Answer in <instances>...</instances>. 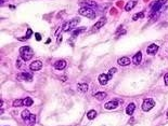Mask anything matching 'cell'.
I'll return each instance as SVG.
<instances>
[{"label": "cell", "instance_id": "836d02e7", "mask_svg": "<svg viewBox=\"0 0 168 126\" xmlns=\"http://www.w3.org/2000/svg\"><path fill=\"white\" fill-rule=\"evenodd\" d=\"M61 41H62V36L60 35V36H59V38H57V43H60Z\"/></svg>", "mask_w": 168, "mask_h": 126}, {"label": "cell", "instance_id": "f546056e", "mask_svg": "<svg viewBox=\"0 0 168 126\" xmlns=\"http://www.w3.org/2000/svg\"><path fill=\"white\" fill-rule=\"evenodd\" d=\"M164 82H165V85L168 86V73H166L164 76Z\"/></svg>", "mask_w": 168, "mask_h": 126}, {"label": "cell", "instance_id": "484cf974", "mask_svg": "<svg viewBox=\"0 0 168 126\" xmlns=\"http://www.w3.org/2000/svg\"><path fill=\"white\" fill-rule=\"evenodd\" d=\"M22 104H24V99H16L13 101V107H21Z\"/></svg>", "mask_w": 168, "mask_h": 126}, {"label": "cell", "instance_id": "8992f818", "mask_svg": "<svg viewBox=\"0 0 168 126\" xmlns=\"http://www.w3.org/2000/svg\"><path fill=\"white\" fill-rule=\"evenodd\" d=\"M16 79L19 81H26V82H31L33 81V75L29 72H21L18 75Z\"/></svg>", "mask_w": 168, "mask_h": 126}, {"label": "cell", "instance_id": "7c38bea8", "mask_svg": "<svg viewBox=\"0 0 168 126\" xmlns=\"http://www.w3.org/2000/svg\"><path fill=\"white\" fill-rule=\"evenodd\" d=\"M53 66H54V68L56 70H63V69H65V67H66V61L64 59L56 60Z\"/></svg>", "mask_w": 168, "mask_h": 126}, {"label": "cell", "instance_id": "d6986e66", "mask_svg": "<svg viewBox=\"0 0 168 126\" xmlns=\"http://www.w3.org/2000/svg\"><path fill=\"white\" fill-rule=\"evenodd\" d=\"M87 28L86 27H80V28H77L76 30H74L73 31V34H72V38L74 39V38H76V37L79 35V34H81V33H83V31H85Z\"/></svg>", "mask_w": 168, "mask_h": 126}, {"label": "cell", "instance_id": "30bf717a", "mask_svg": "<svg viewBox=\"0 0 168 126\" xmlns=\"http://www.w3.org/2000/svg\"><path fill=\"white\" fill-rule=\"evenodd\" d=\"M118 103H119L118 100L108 101V102H106L105 104H104V108H105L106 110H114V109H116L118 107Z\"/></svg>", "mask_w": 168, "mask_h": 126}, {"label": "cell", "instance_id": "cb8c5ba5", "mask_svg": "<svg viewBox=\"0 0 168 126\" xmlns=\"http://www.w3.org/2000/svg\"><path fill=\"white\" fill-rule=\"evenodd\" d=\"M33 35V30H31L30 28H28L27 29V33H26V36L24 37V38H19V40H21V41H23V40H28L29 39V37Z\"/></svg>", "mask_w": 168, "mask_h": 126}, {"label": "cell", "instance_id": "44dd1931", "mask_svg": "<svg viewBox=\"0 0 168 126\" xmlns=\"http://www.w3.org/2000/svg\"><path fill=\"white\" fill-rule=\"evenodd\" d=\"M159 15H161V12L159 11L158 12H155V13H151L150 14V17H149L150 22H155V20H157V18L159 17Z\"/></svg>", "mask_w": 168, "mask_h": 126}, {"label": "cell", "instance_id": "603a6c76", "mask_svg": "<svg viewBox=\"0 0 168 126\" xmlns=\"http://www.w3.org/2000/svg\"><path fill=\"white\" fill-rule=\"evenodd\" d=\"M97 117V111L96 110H90L88 113H87V118L89 120H93V119H96Z\"/></svg>", "mask_w": 168, "mask_h": 126}, {"label": "cell", "instance_id": "52a82bcc", "mask_svg": "<svg viewBox=\"0 0 168 126\" xmlns=\"http://www.w3.org/2000/svg\"><path fill=\"white\" fill-rule=\"evenodd\" d=\"M79 4L85 8H97L98 4L96 1H92V0H80L79 1Z\"/></svg>", "mask_w": 168, "mask_h": 126}, {"label": "cell", "instance_id": "3957f363", "mask_svg": "<svg viewBox=\"0 0 168 126\" xmlns=\"http://www.w3.org/2000/svg\"><path fill=\"white\" fill-rule=\"evenodd\" d=\"M78 13H79V15H81V16H85L87 18H90V19L96 18V13H94L93 10L90 8L81 7L79 10H78Z\"/></svg>", "mask_w": 168, "mask_h": 126}, {"label": "cell", "instance_id": "83f0119b", "mask_svg": "<svg viewBox=\"0 0 168 126\" xmlns=\"http://www.w3.org/2000/svg\"><path fill=\"white\" fill-rule=\"evenodd\" d=\"M35 121H36V115H35V114H31L30 118H29L28 121H27V123H28L29 125H31V124L35 123Z\"/></svg>", "mask_w": 168, "mask_h": 126}, {"label": "cell", "instance_id": "d4e9b609", "mask_svg": "<svg viewBox=\"0 0 168 126\" xmlns=\"http://www.w3.org/2000/svg\"><path fill=\"white\" fill-rule=\"evenodd\" d=\"M143 16H144V11H141L138 14H135L133 15V16H132V20H138L139 18H142Z\"/></svg>", "mask_w": 168, "mask_h": 126}, {"label": "cell", "instance_id": "7402d4cb", "mask_svg": "<svg viewBox=\"0 0 168 126\" xmlns=\"http://www.w3.org/2000/svg\"><path fill=\"white\" fill-rule=\"evenodd\" d=\"M30 115H31V113L28 111V110H24V111L22 112V119H23L24 121H26V122H27L28 119L30 118Z\"/></svg>", "mask_w": 168, "mask_h": 126}, {"label": "cell", "instance_id": "ac0fdd59", "mask_svg": "<svg viewBox=\"0 0 168 126\" xmlns=\"http://www.w3.org/2000/svg\"><path fill=\"white\" fill-rule=\"evenodd\" d=\"M94 98L98 99V100H103V99L106 98V93L105 92H98L94 94Z\"/></svg>", "mask_w": 168, "mask_h": 126}, {"label": "cell", "instance_id": "5b68a950", "mask_svg": "<svg viewBox=\"0 0 168 126\" xmlns=\"http://www.w3.org/2000/svg\"><path fill=\"white\" fill-rule=\"evenodd\" d=\"M155 106V102L154 100L152 98H148V99H145V100L143 101L142 103V110L145 112H148L150 111V110H152V108H153Z\"/></svg>", "mask_w": 168, "mask_h": 126}, {"label": "cell", "instance_id": "d6a6232c", "mask_svg": "<svg viewBox=\"0 0 168 126\" xmlns=\"http://www.w3.org/2000/svg\"><path fill=\"white\" fill-rule=\"evenodd\" d=\"M130 125H133V123H135V119L133 118H131L130 120H129V122H128Z\"/></svg>", "mask_w": 168, "mask_h": 126}, {"label": "cell", "instance_id": "d590c367", "mask_svg": "<svg viewBox=\"0 0 168 126\" xmlns=\"http://www.w3.org/2000/svg\"><path fill=\"white\" fill-rule=\"evenodd\" d=\"M4 1H6V0H1V4H2V3L4 2Z\"/></svg>", "mask_w": 168, "mask_h": 126}, {"label": "cell", "instance_id": "4dcf8cb0", "mask_svg": "<svg viewBox=\"0 0 168 126\" xmlns=\"http://www.w3.org/2000/svg\"><path fill=\"white\" fill-rule=\"evenodd\" d=\"M35 37H36V40H37V41H40L41 40V36H40V34H35Z\"/></svg>", "mask_w": 168, "mask_h": 126}, {"label": "cell", "instance_id": "e575fe53", "mask_svg": "<svg viewBox=\"0 0 168 126\" xmlns=\"http://www.w3.org/2000/svg\"><path fill=\"white\" fill-rule=\"evenodd\" d=\"M122 1H119V2H117V7H120V6H122Z\"/></svg>", "mask_w": 168, "mask_h": 126}, {"label": "cell", "instance_id": "9a60e30c", "mask_svg": "<svg viewBox=\"0 0 168 126\" xmlns=\"http://www.w3.org/2000/svg\"><path fill=\"white\" fill-rule=\"evenodd\" d=\"M141 60H142V53H141V52H138V53L133 56L132 61H133L135 65H139L141 62Z\"/></svg>", "mask_w": 168, "mask_h": 126}, {"label": "cell", "instance_id": "1f68e13d", "mask_svg": "<svg viewBox=\"0 0 168 126\" xmlns=\"http://www.w3.org/2000/svg\"><path fill=\"white\" fill-rule=\"evenodd\" d=\"M16 66H18V68H22V61H21V59H18V61H16Z\"/></svg>", "mask_w": 168, "mask_h": 126}, {"label": "cell", "instance_id": "4fadbf2b", "mask_svg": "<svg viewBox=\"0 0 168 126\" xmlns=\"http://www.w3.org/2000/svg\"><path fill=\"white\" fill-rule=\"evenodd\" d=\"M117 62H118V65L125 67V66L130 65V59H129V57H127V56H123V57H120V58H118Z\"/></svg>", "mask_w": 168, "mask_h": 126}, {"label": "cell", "instance_id": "4316f807", "mask_svg": "<svg viewBox=\"0 0 168 126\" xmlns=\"http://www.w3.org/2000/svg\"><path fill=\"white\" fill-rule=\"evenodd\" d=\"M31 104H33V99H31L30 97H26L24 99V106L29 107V106H31Z\"/></svg>", "mask_w": 168, "mask_h": 126}, {"label": "cell", "instance_id": "7a4b0ae2", "mask_svg": "<svg viewBox=\"0 0 168 126\" xmlns=\"http://www.w3.org/2000/svg\"><path fill=\"white\" fill-rule=\"evenodd\" d=\"M80 19L76 17V18H73L72 20H67V22H65L64 24H63L62 26V31H64V33H66V31H70L72 29H74L76 26L79 24Z\"/></svg>", "mask_w": 168, "mask_h": 126}, {"label": "cell", "instance_id": "2e32d148", "mask_svg": "<svg viewBox=\"0 0 168 126\" xmlns=\"http://www.w3.org/2000/svg\"><path fill=\"white\" fill-rule=\"evenodd\" d=\"M136 6H137V1H135V0H131V1H129L127 4L125 6V10L127 12H129V11H131Z\"/></svg>", "mask_w": 168, "mask_h": 126}, {"label": "cell", "instance_id": "5bb4252c", "mask_svg": "<svg viewBox=\"0 0 168 126\" xmlns=\"http://www.w3.org/2000/svg\"><path fill=\"white\" fill-rule=\"evenodd\" d=\"M110 81V77L108 75H105V73H102V75L99 76V83L101 85H105V84Z\"/></svg>", "mask_w": 168, "mask_h": 126}, {"label": "cell", "instance_id": "277c9868", "mask_svg": "<svg viewBox=\"0 0 168 126\" xmlns=\"http://www.w3.org/2000/svg\"><path fill=\"white\" fill-rule=\"evenodd\" d=\"M166 2H167V0H157V1H155V2L151 6V13L158 12L159 10H161V8L164 6Z\"/></svg>", "mask_w": 168, "mask_h": 126}, {"label": "cell", "instance_id": "ba28073f", "mask_svg": "<svg viewBox=\"0 0 168 126\" xmlns=\"http://www.w3.org/2000/svg\"><path fill=\"white\" fill-rule=\"evenodd\" d=\"M41 68H43V62L40 60H35L29 65V69L31 71H38L41 69Z\"/></svg>", "mask_w": 168, "mask_h": 126}, {"label": "cell", "instance_id": "8fae6325", "mask_svg": "<svg viewBox=\"0 0 168 126\" xmlns=\"http://www.w3.org/2000/svg\"><path fill=\"white\" fill-rule=\"evenodd\" d=\"M157 51H158V45L156 44H150L148 46V49H146V53H148L149 55H155L157 53Z\"/></svg>", "mask_w": 168, "mask_h": 126}, {"label": "cell", "instance_id": "e0dca14e", "mask_svg": "<svg viewBox=\"0 0 168 126\" xmlns=\"http://www.w3.org/2000/svg\"><path fill=\"white\" fill-rule=\"evenodd\" d=\"M135 109H136V104L133 102H131L128 104V107L126 108V113H127L128 115H132L133 112H135Z\"/></svg>", "mask_w": 168, "mask_h": 126}, {"label": "cell", "instance_id": "8d00e7d4", "mask_svg": "<svg viewBox=\"0 0 168 126\" xmlns=\"http://www.w3.org/2000/svg\"><path fill=\"white\" fill-rule=\"evenodd\" d=\"M167 119H168V112H167Z\"/></svg>", "mask_w": 168, "mask_h": 126}, {"label": "cell", "instance_id": "f1b7e54d", "mask_svg": "<svg viewBox=\"0 0 168 126\" xmlns=\"http://www.w3.org/2000/svg\"><path fill=\"white\" fill-rule=\"evenodd\" d=\"M117 71V69L116 68H112V69H110V71H108V77H110V79H112V77H113V75L115 72Z\"/></svg>", "mask_w": 168, "mask_h": 126}, {"label": "cell", "instance_id": "ffe728a7", "mask_svg": "<svg viewBox=\"0 0 168 126\" xmlns=\"http://www.w3.org/2000/svg\"><path fill=\"white\" fill-rule=\"evenodd\" d=\"M77 88L79 90L81 93H86L88 91V84L87 83H80V84H78V86Z\"/></svg>", "mask_w": 168, "mask_h": 126}, {"label": "cell", "instance_id": "9c48e42d", "mask_svg": "<svg viewBox=\"0 0 168 126\" xmlns=\"http://www.w3.org/2000/svg\"><path fill=\"white\" fill-rule=\"evenodd\" d=\"M105 24H106V17H102V18H100L98 22L92 26V29H93V30H98V29H100V28H102Z\"/></svg>", "mask_w": 168, "mask_h": 126}, {"label": "cell", "instance_id": "6da1fadb", "mask_svg": "<svg viewBox=\"0 0 168 126\" xmlns=\"http://www.w3.org/2000/svg\"><path fill=\"white\" fill-rule=\"evenodd\" d=\"M20 54H21V58L24 61L30 60L31 57L34 56V51L30 46H22L20 49Z\"/></svg>", "mask_w": 168, "mask_h": 126}]
</instances>
